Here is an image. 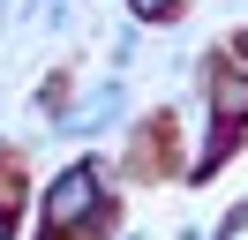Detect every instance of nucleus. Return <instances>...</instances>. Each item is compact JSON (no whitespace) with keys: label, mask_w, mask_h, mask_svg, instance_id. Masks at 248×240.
Masks as SVG:
<instances>
[{"label":"nucleus","mask_w":248,"mask_h":240,"mask_svg":"<svg viewBox=\"0 0 248 240\" xmlns=\"http://www.w3.org/2000/svg\"><path fill=\"white\" fill-rule=\"evenodd\" d=\"M91 195H98V173L83 165V173H61V188H53V225H68L76 210H91Z\"/></svg>","instance_id":"nucleus-1"},{"label":"nucleus","mask_w":248,"mask_h":240,"mask_svg":"<svg viewBox=\"0 0 248 240\" xmlns=\"http://www.w3.org/2000/svg\"><path fill=\"white\" fill-rule=\"evenodd\" d=\"M241 113H248V83H241V75H218V120L233 128Z\"/></svg>","instance_id":"nucleus-2"},{"label":"nucleus","mask_w":248,"mask_h":240,"mask_svg":"<svg viewBox=\"0 0 248 240\" xmlns=\"http://www.w3.org/2000/svg\"><path fill=\"white\" fill-rule=\"evenodd\" d=\"M0 240H8V218H0Z\"/></svg>","instance_id":"nucleus-3"}]
</instances>
